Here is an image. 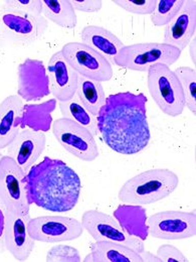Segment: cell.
Masks as SVG:
<instances>
[{
    "mask_svg": "<svg viewBox=\"0 0 196 262\" xmlns=\"http://www.w3.org/2000/svg\"><path fill=\"white\" fill-rule=\"evenodd\" d=\"M76 95L84 107L94 116H98L99 112L106 103V94L101 82L94 81L85 77H79V85Z\"/></svg>",
    "mask_w": 196,
    "mask_h": 262,
    "instance_id": "603a6c76",
    "label": "cell"
},
{
    "mask_svg": "<svg viewBox=\"0 0 196 262\" xmlns=\"http://www.w3.org/2000/svg\"><path fill=\"white\" fill-rule=\"evenodd\" d=\"M26 190L30 204L57 213L71 211L82 191L79 174L65 162L44 157L26 176Z\"/></svg>",
    "mask_w": 196,
    "mask_h": 262,
    "instance_id": "7a4b0ae2",
    "label": "cell"
},
{
    "mask_svg": "<svg viewBox=\"0 0 196 262\" xmlns=\"http://www.w3.org/2000/svg\"><path fill=\"white\" fill-rule=\"evenodd\" d=\"M149 235L163 240H181L196 235L195 212L164 211L147 218Z\"/></svg>",
    "mask_w": 196,
    "mask_h": 262,
    "instance_id": "8fae6325",
    "label": "cell"
},
{
    "mask_svg": "<svg viewBox=\"0 0 196 262\" xmlns=\"http://www.w3.org/2000/svg\"><path fill=\"white\" fill-rule=\"evenodd\" d=\"M183 89L185 107L196 113V71L189 67H179L174 71Z\"/></svg>",
    "mask_w": 196,
    "mask_h": 262,
    "instance_id": "484cf974",
    "label": "cell"
},
{
    "mask_svg": "<svg viewBox=\"0 0 196 262\" xmlns=\"http://www.w3.org/2000/svg\"><path fill=\"white\" fill-rule=\"evenodd\" d=\"M195 36H194L188 45V46H190V57H191V60L194 65H195Z\"/></svg>",
    "mask_w": 196,
    "mask_h": 262,
    "instance_id": "e575fe53",
    "label": "cell"
},
{
    "mask_svg": "<svg viewBox=\"0 0 196 262\" xmlns=\"http://www.w3.org/2000/svg\"><path fill=\"white\" fill-rule=\"evenodd\" d=\"M46 72L51 94L57 101L65 102L76 95L80 75L66 63L61 51L51 57Z\"/></svg>",
    "mask_w": 196,
    "mask_h": 262,
    "instance_id": "2e32d148",
    "label": "cell"
},
{
    "mask_svg": "<svg viewBox=\"0 0 196 262\" xmlns=\"http://www.w3.org/2000/svg\"><path fill=\"white\" fill-rule=\"evenodd\" d=\"M28 231L34 241L58 243L71 241L83 235L81 221L64 216H40L31 218Z\"/></svg>",
    "mask_w": 196,
    "mask_h": 262,
    "instance_id": "7c38bea8",
    "label": "cell"
},
{
    "mask_svg": "<svg viewBox=\"0 0 196 262\" xmlns=\"http://www.w3.org/2000/svg\"><path fill=\"white\" fill-rule=\"evenodd\" d=\"M61 52L66 63L80 76L101 83L113 78L114 72L110 61L83 42H67Z\"/></svg>",
    "mask_w": 196,
    "mask_h": 262,
    "instance_id": "ba28073f",
    "label": "cell"
},
{
    "mask_svg": "<svg viewBox=\"0 0 196 262\" xmlns=\"http://www.w3.org/2000/svg\"><path fill=\"white\" fill-rule=\"evenodd\" d=\"M83 261L141 262V255L128 246L110 241H96L91 245V253Z\"/></svg>",
    "mask_w": 196,
    "mask_h": 262,
    "instance_id": "7402d4cb",
    "label": "cell"
},
{
    "mask_svg": "<svg viewBox=\"0 0 196 262\" xmlns=\"http://www.w3.org/2000/svg\"><path fill=\"white\" fill-rule=\"evenodd\" d=\"M148 99L129 91L110 95L97 116L98 132L114 151L133 156L147 147L151 133L147 119Z\"/></svg>",
    "mask_w": 196,
    "mask_h": 262,
    "instance_id": "6da1fadb",
    "label": "cell"
},
{
    "mask_svg": "<svg viewBox=\"0 0 196 262\" xmlns=\"http://www.w3.org/2000/svg\"><path fill=\"white\" fill-rule=\"evenodd\" d=\"M42 16L54 24L65 28L74 29L78 24L76 10L68 0H43Z\"/></svg>",
    "mask_w": 196,
    "mask_h": 262,
    "instance_id": "cb8c5ba5",
    "label": "cell"
},
{
    "mask_svg": "<svg viewBox=\"0 0 196 262\" xmlns=\"http://www.w3.org/2000/svg\"><path fill=\"white\" fill-rule=\"evenodd\" d=\"M114 218L127 234L145 241L149 236L146 209L140 205H120L114 211Z\"/></svg>",
    "mask_w": 196,
    "mask_h": 262,
    "instance_id": "44dd1931",
    "label": "cell"
},
{
    "mask_svg": "<svg viewBox=\"0 0 196 262\" xmlns=\"http://www.w3.org/2000/svg\"><path fill=\"white\" fill-rule=\"evenodd\" d=\"M52 128L56 139L74 157L88 163L98 158L96 139L87 128L64 117L54 121Z\"/></svg>",
    "mask_w": 196,
    "mask_h": 262,
    "instance_id": "9c48e42d",
    "label": "cell"
},
{
    "mask_svg": "<svg viewBox=\"0 0 196 262\" xmlns=\"http://www.w3.org/2000/svg\"><path fill=\"white\" fill-rule=\"evenodd\" d=\"M17 95L28 102L38 101L51 94L50 79L42 61L28 58L18 66Z\"/></svg>",
    "mask_w": 196,
    "mask_h": 262,
    "instance_id": "4fadbf2b",
    "label": "cell"
},
{
    "mask_svg": "<svg viewBox=\"0 0 196 262\" xmlns=\"http://www.w3.org/2000/svg\"><path fill=\"white\" fill-rule=\"evenodd\" d=\"M181 52L163 42H140L125 46L113 60L115 65L137 72H148L155 64L173 65Z\"/></svg>",
    "mask_w": 196,
    "mask_h": 262,
    "instance_id": "5b68a950",
    "label": "cell"
},
{
    "mask_svg": "<svg viewBox=\"0 0 196 262\" xmlns=\"http://www.w3.org/2000/svg\"><path fill=\"white\" fill-rule=\"evenodd\" d=\"M75 10H79L82 12H98L103 6V1L100 0H84V1H70Z\"/></svg>",
    "mask_w": 196,
    "mask_h": 262,
    "instance_id": "1f68e13d",
    "label": "cell"
},
{
    "mask_svg": "<svg viewBox=\"0 0 196 262\" xmlns=\"http://www.w3.org/2000/svg\"><path fill=\"white\" fill-rule=\"evenodd\" d=\"M81 260L78 249L64 244L53 246L46 254V261L80 262Z\"/></svg>",
    "mask_w": 196,
    "mask_h": 262,
    "instance_id": "83f0119b",
    "label": "cell"
},
{
    "mask_svg": "<svg viewBox=\"0 0 196 262\" xmlns=\"http://www.w3.org/2000/svg\"><path fill=\"white\" fill-rule=\"evenodd\" d=\"M5 229V209L0 208V238L4 234Z\"/></svg>",
    "mask_w": 196,
    "mask_h": 262,
    "instance_id": "836d02e7",
    "label": "cell"
},
{
    "mask_svg": "<svg viewBox=\"0 0 196 262\" xmlns=\"http://www.w3.org/2000/svg\"><path fill=\"white\" fill-rule=\"evenodd\" d=\"M6 9L15 10L33 15H42V2L38 0H11L4 1L1 6Z\"/></svg>",
    "mask_w": 196,
    "mask_h": 262,
    "instance_id": "f546056e",
    "label": "cell"
},
{
    "mask_svg": "<svg viewBox=\"0 0 196 262\" xmlns=\"http://www.w3.org/2000/svg\"><path fill=\"white\" fill-rule=\"evenodd\" d=\"M59 107L64 118L87 128L94 136L98 133L97 117L84 107L77 95L68 101L59 102Z\"/></svg>",
    "mask_w": 196,
    "mask_h": 262,
    "instance_id": "d4e9b609",
    "label": "cell"
},
{
    "mask_svg": "<svg viewBox=\"0 0 196 262\" xmlns=\"http://www.w3.org/2000/svg\"><path fill=\"white\" fill-rule=\"evenodd\" d=\"M23 105V100L18 95H10L0 103V149L6 148L20 130L16 119Z\"/></svg>",
    "mask_w": 196,
    "mask_h": 262,
    "instance_id": "ffe728a7",
    "label": "cell"
},
{
    "mask_svg": "<svg viewBox=\"0 0 196 262\" xmlns=\"http://www.w3.org/2000/svg\"><path fill=\"white\" fill-rule=\"evenodd\" d=\"M156 255L160 258L161 262H186L187 257L175 246L166 244L158 248Z\"/></svg>",
    "mask_w": 196,
    "mask_h": 262,
    "instance_id": "4dcf8cb0",
    "label": "cell"
},
{
    "mask_svg": "<svg viewBox=\"0 0 196 262\" xmlns=\"http://www.w3.org/2000/svg\"><path fill=\"white\" fill-rule=\"evenodd\" d=\"M46 144L44 132L31 128L20 129L13 141L6 147L7 156L28 173L31 167L37 162Z\"/></svg>",
    "mask_w": 196,
    "mask_h": 262,
    "instance_id": "9a60e30c",
    "label": "cell"
},
{
    "mask_svg": "<svg viewBox=\"0 0 196 262\" xmlns=\"http://www.w3.org/2000/svg\"><path fill=\"white\" fill-rule=\"evenodd\" d=\"M47 27V20L42 15L0 8V38L9 43L31 46L42 37Z\"/></svg>",
    "mask_w": 196,
    "mask_h": 262,
    "instance_id": "8992f818",
    "label": "cell"
},
{
    "mask_svg": "<svg viewBox=\"0 0 196 262\" xmlns=\"http://www.w3.org/2000/svg\"><path fill=\"white\" fill-rule=\"evenodd\" d=\"M116 5L134 14H152L157 0H115Z\"/></svg>",
    "mask_w": 196,
    "mask_h": 262,
    "instance_id": "f1b7e54d",
    "label": "cell"
},
{
    "mask_svg": "<svg viewBox=\"0 0 196 262\" xmlns=\"http://www.w3.org/2000/svg\"><path fill=\"white\" fill-rule=\"evenodd\" d=\"M196 1H185L177 15L166 26L163 43L182 52L195 36Z\"/></svg>",
    "mask_w": 196,
    "mask_h": 262,
    "instance_id": "e0dca14e",
    "label": "cell"
},
{
    "mask_svg": "<svg viewBox=\"0 0 196 262\" xmlns=\"http://www.w3.org/2000/svg\"><path fill=\"white\" fill-rule=\"evenodd\" d=\"M178 176L167 168L143 171L128 180L118 198L123 204L146 206L170 196L178 187Z\"/></svg>",
    "mask_w": 196,
    "mask_h": 262,
    "instance_id": "3957f363",
    "label": "cell"
},
{
    "mask_svg": "<svg viewBox=\"0 0 196 262\" xmlns=\"http://www.w3.org/2000/svg\"><path fill=\"white\" fill-rule=\"evenodd\" d=\"M81 39L84 45L98 52L108 61H113L125 47L116 34L98 26L85 27L81 33Z\"/></svg>",
    "mask_w": 196,
    "mask_h": 262,
    "instance_id": "ac0fdd59",
    "label": "cell"
},
{
    "mask_svg": "<svg viewBox=\"0 0 196 262\" xmlns=\"http://www.w3.org/2000/svg\"><path fill=\"white\" fill-rule=\"evenodd\" d=\"M184 0H158L151 14V21L155 27H166L180 11Z\"/></svg>",
    "mask_w": 196,
    "mask_h": 262,
    "instance_id": "4316f807",
    "label": "cell"
},
{
    "mask_svg": "<svg viewBox=\"0 0 196 262\" xmlns=\"http://www.w3.org/2000/svg\"><path fill=\"white\" fill-rule=\"evenodd\" d=\"M30 220V214H14L5 211L4 245L8 252L18 261L29 259L34 248L35 241L28 231Z\"/></svg>",
    "mask_w": 196,
    "mask_h": 262,
    "instance_id": "5bb4252c",
    "label": "cell"
},
{
    "mask_svg": "<svg viewBox=\"0 0 196 262\" xmlns=\"http://www.w3.org/2000/svg\"><path fill=\"white\" fill-rule=\"evenodd\" d=\"M27 173L11 158L0 159V203L7 212L30 214L31 204L26 190Z\"/></svg>",
    "mask_w": 196,
    "mask_h": 262,
    "instance_id": "52a82bcc",
    "label": "cell"
},
{
    "mask_svg": "<svg viewBox=\"0 0 196 262\" xmlns=\"http://www.w3.org/2000/svg\"><path fill=\"white\" fill-rule=\"evenodd\" d=\"M81 223L84 230L96 241H110L128 246L139 254L145 250L144 241L127 234L119 225L117 220L97 210H90L83 214Z\"/></svg>",
    "mask_w": 196,
    "mask_h": 262,
    "instance_id": "30bf717a",
    "label": "cell"
},
{
    "mask_svg": "<svg viewBox=\"0 0 196 262\" xmlns=\"http://www.w3.org/2000/svg\"><path fill=\"white\" fill-rule=\"evenodd\" d=\"M141 257H142V260L143 261H153V262H161L160 258L156 255V254H153L149 251H143L140 253Z\"/></svg>",
    "mask_w": 196,
    "mask_h": 262,
    "instance_id": "d6a6232c",
    "label": "cell"
},
{
    "mask_svg": "<svg viewBox=\"0 0 196 262\" xmlns=\"http://www.w3.org/2000/svg\"><path fill=\"white\" fill-rule=\"evenodd\" d=\"M0 159H1V157H0Z\"/></svg>",
    "mask_w": 196,
    "mask_h": 262,
    "instance_id": "d590c367",
    "label": "cell"
},
{
    "mask_svg": "<svg viewBox=\"0 0 196 262\" xmlns=\"http://www.w3.org/2000/svg\"><path fill=\"white\" fill-rule=\"evenodd\" d=\"M148 89L151 97L164 114L177 117L185 108L182 86L174 71L164 64H155L148 70Z\"/></svg>",
    "mask_w": 196,
    "mask_h": 262,
    "instance_id": "277c9868",
    "label": "cell"
},
{
    "mask_svg": "<svg viewBox=\"0 0 196 262\" xmlns=\"http://www.w3.org/2000/svg\"><path fill=\"white\" fill-rule=\"evenodd\" d=\"M57 108V100L50 99L40 104H24L16 125L20 128H31L34 131L46 132L53 125V112Z\"/></svg>",
    "mask_w": 196,
    "mask_h": 262,
    "instance_id": "d6986e66",
    "label": "cell"
}]
</instances>
